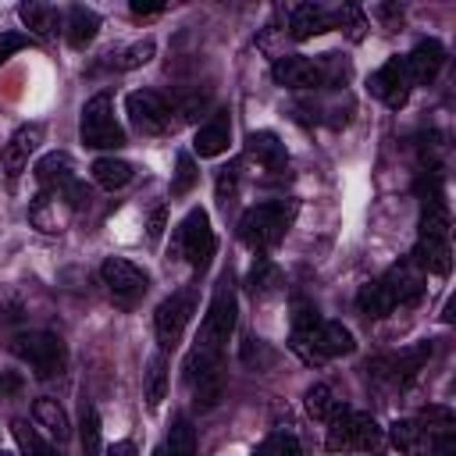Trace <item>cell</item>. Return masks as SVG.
Masks as SVG:
<instances>
[{"mask_svg": "<svg viewBox=\"0 0 456 456\" xmlns=\"http://www.w3.org/2000/svg\"><path fill=\"white\" fill-rule=\"evenodd\" d=\"M100 278H103V285H107L114 296H125V299L146 292V285H150V274H146L139 264L125 260V256H107V260L100 264Z\"/></svg>", "mask_w": 456, "mask_h": 456, "instance_id": "obj_11", "label": "cell"}, {"mask_svg": "<svg viewBox=\"0 0 456 456\" xmlns=\"http://www.w3.org/2000/svg\"><path fill=\"white\" fill-rule=\"evenodd\" d=\"M71 217V207L61 192H39L28 207V221L39 228V232H61Z\"/></svg>", "mask_w": 456, "mask_h": 456, "instance_id": "obj_16", "label": "cell"}, {"mask_svg": "<svg viewBox=\"0 0 456 456\" xmlns=\"http://www.w3.org/2000/svg\"><path fill=\"white\" fill-rule=\"evenodd\" d=\"M11 353L36 370V378H53L68 367V349L53 331H21L11 338Z\"/></svg>", "mask_w": 456, "mask_h": 456, "instance_id": "obj_3", "label": "cell"}, {"mask_svg": "<svg viewBox=\"0 0 456 456\" xmlns=\"http://www.w3.org/2000/svg\"><path fill=\"white\" fill-rule=\"evenodd\" d=\"M403 61H406L410 82H413V86H428V82L438 78V71H442V64H445V46H442L438 39H420V43L410 50V57H403Z\"/></svg>", "mask_w": 456, "mask_h": 456, "instance_id": "obj_13", "label": "cell"}, {"mask_svg": "<svg viewBox=\"0 0 456 456\" xmlns=\"http://www.w3.org/2000/svg\"><path fill=\"white\" fill-rule=\"evenodd\" d=\"M164 224H167V207H164V203H157V207L150 210V224H146V235L157 242V239L164 235Z\"/></svg>", "mask_w": 456, "mask_h": 456, "instance_id": "obj_43", "label": "cell"}, {"mask_svg": "<svg viewBox=\"0 0 456 456\" xmlns=\"http://www.w3.org/2000/svg\"><path fill=\"white\" fill-rule=\"evenodd\" d=\"M306 338L314 342V349H317L324 360H328V356H346V353H353V349H356L353 331H349L342 321H321Z\"/></svg>", "mask_w": 456, "mask_h": 456, "instance_id": "obj_17", "label": "cell"}, {"mask_svg": "<svg viewBox=\"0 0 456 456\" xmlns=\"http://www.w3.org/2000/svg\"><path fill=\"white\" fill-rule=\"evenodd\" d=\"M235 310H239V306H235V292H232L228 281H221V285L214 289V299H210L207 317H203V324H200L196 346L214 349V353H224V346H228V338H232V331H235Z\"/></svg>", "mask_w": 456, "mask_h": 456, "instance_id": "obj_7", "label": "cell"}, {"mask_svg": "<svg viewBox=\"0 0 456 456\" xmlns=\"http://www.w3.org/2000/svg\"><path fill=\"white\" fill-rule=\"evenodd\" d=\"M0 388H4V392H14V388H18V378H7V374H0Z\"/></svg>", "mask_w": 456, "mask_h": 456, "instance_id": "obj_47", "label": "cell"}, {"mask_svg": "<svg viewBox=\"0 0 456 456\" xmlns=\"http://www.w3.org/2000/svg\"><path fill=\"white\" fill-rule=\"evenodd\" d=\"M125 110H128V121L142 132V135H164L171 128V107L160 93L153 89H135L125 96Z\"/></svg>", "mask_w": 456, "mask_h": 456, "instance_id": "obj_9", "label": "cell"}, {"mask_svg": "<svg viewBox=\"0 0 456 456\" xmlns=\"http://www.w3.org/2000/svg\"><path fill=\"white\" fill-rule=\"evenodd\" d=\"M314 68H317V75H321V86H338V82L349 75V64H346V57H338V53H321V57L314 61Z\"/></svg>", "mask_w": 456, "mask_h": 456, "instance_id": "obj_36", "label": "cell"}, {"mask_svg": "<svg viewBox=\"0 0 456 456\" xmlns=\"http://www.w3.org/2000/svg\"><path fill=\"white\" fill-rule=\"evenodd\" d=\"M164 395H167V360H164V353H157L146 363V403H150V410H157L164 403Z\"/></svg>", "mask_w": 456, "mask_h": 456, "instance_id": "obj_29", "label": "cell"}, {"mask_svg": "<svg viewBox=\"0 0 456 456\" xmlns=\"http://www.w3.org/2000/svg\"><path fill=\"white\" fill-rule=\"evenodd\" d=\"M228 142H232V125H228L224 114H214L207 125H200V132L192 139V150L200 157H221L228 150Z\"/></svg>", "mask_w": 456, "mask_h": 456, "instance_id": "obj_23", "label": "cell"}, {"mask_svg": "<svg viewBox=\"0 0 456 456\" xmlns=\"http://www.w3.org/2000/svg\"><path fill=\"white\" fill-rule=\"evenodd\" d=\"M253 456H260V452H253Z\"/></svg>", "mask_w": 456, "mask_h": 456, "instance_id": "obj_50", "label": "cell"}, {"mask_svg": "<svg viewBox=\"0 0 456 456\" xmlns=\"http://www.w3.org/2000/svg\"><path fill=\"white\" fill-rule=\"evenodd\" d=\"M303 403H306V413L314 417V420H331V413L338 410V399L331 395V388L324 385V381H317V385H310L306 388V395H303Z\"/></svg>", "mask_w": 456, "mask_h": 456, "instance_id": "obj_32", "label": "cell"}, {"mask_svg": "<svg viewBox=\"0 0 456 456\" xmlns=\"http://www.w3.org/2000/svg\"><path fill=\"white\" fill-rule=\"evenodd\" d=\"M374 14L385 18L388 25H399V21H403V7H388V4H381V7H374Z\"/></svg>", "mask_w": 456, "mask_h": 456, "instance_id": "obj_44", "label": "cell"}, {"mask_svg": "<svg viewBox=\"0 0 456 456\" xmlns=\"http://www.w3.org/2000/svg\"><path fill=\"white\" fill-rule=\"evenodd\" d=\"M89 171H93V182H96L100 189H110V192H114V189H121V185H128V182H132V175H135V171H132V164H128V160H121V157H96Z\"/></svg>", "mask_w": 456, "mask_h": 456, "instance_id": "obj_28", "label": "cell"}, {"mask_svg": "<svg viewBox=\"0 0 456 456\" xmlns=\"http://www.w3.org/2000/svg\"><path fill=\"white\" fill-rule=\"evenodd\" d=\"M153 53H157V43L153 39H135V43H128L125 50H118V53H110L114 61V68L118 71H132V68H142L146 61H153Z\"/></svg>", "mask_w": 456, "mask_h": 456, "instance_id": "obj_31", "label": "cell"}, {"mask_svg": "<svg viewBox=\"0 0 456 456\" xmlns=\"http://www.w3.org/2000/svg\"><path fill=\"white\" fill-rule=\"evenodd\" d=\"M25 46H32V36H25V32H0V64H4L11 53L25 50Z\"/></svg>", "mask_w": 456, "mask_h": 456, "instance_id": "obj_40", "label": "cell"}, {"mask_svg": "<svg viewBox=\"0 0 456 456\" xmlns=\"http://www.w3.org/2000/svg\"><path fill=\"white\" fill-rule=\"evenodd\" d=\"M271 75H274L278 86L296 89V93H303V89H321V75H317L314 61H310V57H299V53L278 57L274 68H271Z\"/></svg>", "mask_w": 456, "mask_h": 456, "instance_id": "obj_14", "label": "cell"}, {"mask_svg": "<svg viewBox=\"0 0 456 456\" xmlns=\"http://www.w3.org/2000/svg\"><path fill=\"white\" fill-rule=\"evenodd\" d=\"M274 281H278V278H274V267H271L267 260H256L253 271H249V289H253V292H267Z\"/></svg>", "mask_w": 456, "mask_h": 456, "instance_id": "obj_39", "label": "cell"}, {"mask_svg": "<svg viewBox=\"0 0 456 456\" xmlns=\"http://www.w3.org/2000/svg\"><path fill=\"white\" fill-rule=\"evenodd\" d=\"M381 438H385V431L378 428V420H374L370 413L338 406V410L331 413V420H328V438H324V445H328L331 452H370V449L381 445Z\"/></svg>", "mask_w": 456, "mask_h": 456, "instance_id": "obj_1", "label": "cell"}, {"mask_svg": "<svg viewBox=\"0 0 456 456\" xmlns=\"http://www.w3.org/2000/svg\"><path fill=\"white\" fill-rule=\"evenodd\" d=\"M388 438L403 456H431V435H428V428L420 420H410V417L395 420Z\"/></svg>", "mask_w": 456, "mask_h": 456, "instance_id": "obj_22", "label": "cell"}, {"mask_svg": "<svg viewBox=\"0 0 456 456\" xmlns=\"http://www.w3.org/2000/svg\"><path fill=\"white\" fill-rule=\"evenodd\" d=\"M210 107V96H200V93H192V96H185L182 100V107H178V114L185 118V121H196V118H203V110Z\"/></svg>", "mask_w": 456, "mask_h": 456, "instance_id": "obj_41", "label": "cell"}, {"mask_svg": "<svg viewBox=\"0 0 456 456\" xmlns=\"http://www.w3.org/2000/svg\"><path fill=\"white\" fill-rule=\"evenodd\" d=\"M18 18H21V25H25L32 36H39V39H53V36H57V25H61V14H57L50 4H39V0L21 4V7H18Z\"/></svg>", "mask_w": 456, "mask_h": 456, "instance_id": "obj_25", "label": "cell"}, {"mask_svg": "<svg viewBox=\"0 0 456 456\" xmlns=\"http://www.w3.org/2000/svg\"><path fill=\"white\" fill-rule=\"evenodd\" d=\"M331 25H342L349 39H363V32H367V14H363L356 4H342V7L331 14Z\"/></svg>", "mask_w": 456, "mask_h": 456, "instance_id": "obj_35", "label": "cell"}, {"mask_svg": "<svg viewBox=\"0 0 456 456\" xmlns=\"http://www.w3.org/2000/svg\"><path fill=\"white\" fill-rule=\"evenodd\" d=\"M32 171H36V182H39L43 189H53V192H61L64 185L75 182V160H71L68 153H61V150L43 153Z\"/></svg>", "mask_w": 456, "mask_h": 456, "instance_id": "obj_18", "label": "cell"}, {"mask_svg": "<svg viewBox=\"0 0 456 456\" xmlns=\"http://www.w3.org/2000/svg\"><path fill=\"white\" fill-rule=\"evenodd\" d=\"M381 281L388 285L395 306H403V303H417V299L424 296V281H428V274H424L413 260H403V264H395Z\"/></svg>", "mask_w": 456, "mask_h": 456, "instance_id": "obj_15", "label": "cell"}, {"mask_svg": "<svg viewBox=\"0 0 456 456\" xmlns=\"http://www.w3.org/2000/svg\"><path fill=\"white\" fill-rule=\"evenodd\" d=\"M214 228H210V217H207V210L203 207H192L182 221H178V228H175V239H171V256H178V260H185L192 271H203L207 264H210V256H214Z\"/></svg>", "mask_w": 456, "mask_h": 456, "instance_id": "obj_2", "label": "cell"}, {"mask_svg": "<svg viewBox=\"0 0 456 456\" xmlns=\"http://www.w3.org/2000/svg\"><path fill=\"white\" fill-rule=\"evenodd\" d=\"M32 417L39 420V428H46V431H50V438H53V442H68L71 424H68V413H64V406H61L57 399H50V395L36 399V403H32Z\"/></svg>", "mask_w": 456, "mask_h": 456, "instance_id": "obj_27", "label": "cell"}, {"mask_svg": "<svg viewBox=\"0 0 456 456\" xmlns=\"http://www.w3.org/2000/svg\"><path fill=\"white\" fill-rule=\"evenodd\" d=\"M164 452H167V456H196V431H192L189 417H175V420H171Z\"/></svg>", "mask_w": 456, "mask_h": 456, "instance_id": "obj_30", "label": "cell"}, {"mask_svg": "<svg viewBox=\"0 0 456 456\" xmlns=\"http://www.w3.org/2000/svg\"><path fill=\"white\" fill-rule=\"evenodd\" d=\"M246 153L264 164L267 171H285L289 167V153H285V142L274 135V132H249L246 139Z\"/></svg>", "mask_w": 456, "mask_h": 456, "instance_id": "obj_21", "label": "cell"}, {"mask_svg": "<svg viewBox=\"0 0 456 456\" xmlns=\"http://www.w3.org/2000/svg\"><path fill=\"white\" fill-rule=\"evenodd\" d=\"M103 456H135V445H132L128 438H121V442L107 445V452H103Z\"/></svg>", "mask_w": 456, "mask_h": 456, "instance_id": "obj_45", "label": "cell"}, {"mask_svg": "<svg viewBox=\"0 0 456 456\" xmlns=\"http://www.w3.org/2000/svg\"><path fill=\"white\" fill-rule=\"evenodd\" d=\"M256 452H260V456H303L296 435H289V431H274V435H267L264 445H260Z\"/></svg>", "mask_w": 456, "mask_h": 456, "instance_id": "obj_37", "label": "cell"}, {"mask_svg": "<svg viewBox=\"0 0 456 456\" xmlns=\"http://www.w3.org/2000/svg\"><path fill=\"white\" fill-rule=\"evenodd\" d=\"M11 435H14V442H18V449H21L25 456H53V449H50L25 420H11Z\"/></svg>", "mask_w": 456, "mask_h": 456, "instance_id": "obj_34", "label": "cell"}, {"mask_svg": "<svg viewBox=\"0 0 456 456\" xmlns=\"http://www.w3.org/2000/svg\"><path fill=\"white\" fill-rule=\"evenodd\" d=\"M39 142H43V125H21V128H14V135L7 139V146L0 153L4 175L7 178H18L25 171V164H28V157L39 150Z\"/></svg>", "mask_w": 456, "mask_h": 456, "instance_id": "obj_12", "label": "cell"}, {"mask_svg": "<svg viewBox=\"0 0 456 456\" xmlns=\"http://www.w3.org/2000/svg\"><path fill=\"white\" fill-rule=\"evenodd\" d=\"M410 260L424 271V274H449L452 271V253H449V239H431V235H420Z\"/></svg>", "mask_w": 456, "mask_h": 456, "instance_id": "obj_19", "label": "cell"}, {"mask_svg": "<svg viewBox=\"0 0 456 456\" xmlns=\"http://www.w3.org/2000/svg\"><path fill=\"white\" fill-rule=\"evenodd\" d=\"M367 89H370V96H378L385 107L399 110V107L410 100V89H413L410 71H406V61H403V57H388V61L367 78Z\"/></svg>", "mask_w": 456, "mask_h": 456, "instance_id": "obj_10", "label": "cell"}, {"mask_svg": "<svg viewBox=\"0 0 456 456\" xmlns=\"http://www.w3.org/2000/svg\"><path fill=\"white\" fill-rule=\"evenodd\" d=\"M192 317V289H182L175 296H167L157 314H153V331H157V342H160V353H171L178 342H182V331Z\"/></svg>", "mask_w": 456, "mask_h": 456, "instance_id": "obj_8", "label": "cell"}, {"mask_svg": "<svg viewBox=\"0 0 456 456\" xmlns=\"http://www.w3.org/2000/svg\"><path fill=\"white\" fill-rule=\"evenodd\" d=\"M328 28H331V14L324 7H317V4H296L289 11V36L299 39V43L314 39V36H321Z\"/></svg>", "mask_w": 456, "mask_h": 456, "instance_id": "obj_20", "label": "cell"}, {"mask_svg": "<svg viewBox=\"0 0 456 456\" xmlns=\"http://www.w3.org/2000/svg\"><path fill=\"white\" fill-rule=\"evenodd\" d=\"M78 135L93 150H118L125 142V132L114 121V103L107 93H96L93 100H86L82 118H78Z\"/></svg>", "mask_w": 456, "mask_h": 456, "instance_id": "obj_5", "label": "cell"}, {"mask_svg": "<svg viewBox=\"0 0 456 456\" xmlns=\"http://www.w3.org/2000/svg\"><path fill=\"white\" fill-rule=\"evenodd\" d=\"M235 185H239V164L221 167V175H217V200L228 203V196L235 192Z\"/></svg>", "mask_w": 456, "mask_h": 456, "instance_id": "obj_42", "label": "cell"}, {"mask_svg": "<svg viewBox=\"0 0 456 456\" xmlns=\"http://www.w3.org/2000/svg\"><path fill=\"white\" fill-rule=\"evenodd\" d=\"M289 210L285 203H256L239 217V239L242 246H249L253 253L271 249L274 242H281L285 228H289Z\"/></svg>", "mask_w": 456, "mask_h": 456, "instance_id": "obj_4", "label": "cell"}, {"mask_svg": "<svg viewBox=\"0 0 456 456\" xmlns=\"http://www.w3.org/2000/svg\"><path fill=\"white\" fill-rule=\"evenodd\" d=\"M153 456H167V452H164V449H157V452H153Z\"/></svg>", "mask_w": 456, "mask_h": 456, "instance_id": "obj_48", "label": "cell"}, {"mask_svg": "<svg viewBox=\"0 0 456 456\" xmlns=\"http://www.w3.org/2000/svg\"><path fill=\"white\" fill-rule=\"evenodd\" d=\"M185 378H189V385H192V399H196V406L210 410V406L221 403V395H224L221 353L203 349V346H192L189 356H185Z\"/></svg>", "mask_w": 456, "mask_h": 456, "instance_id": "obj_6", "label": "cell"}, {"mask_svg": "<svg viewBox=\"0 0 456 456\" xmlns=\"http://www.w3.org/2000/svg\"><path fill=\"white\" fill-rule=\"evenodd\" d=\"M164 11V4H139V0H132V14H160Z\"/></svg>", "mask_w": 456, "mask_h": 456, "instance_id": "obj_46", "label": "cell"}, {"mask_svg": "<svg viewBox=\"0 0 456 456\" xmlns=\"http://www.w3.org/2000/svg\"><path fill=\"white\" fill-rule=\"evenodd\" d=\"M356 306H360V314H363V317L378 321V317H385V314H392V310H395V299H392L388 285H385L381 278H374V281L360 285V292H356Z\"/></svg>", "mask_w": 456, "mask_h": 456, "instance_id": "obj_26", "label": "cell"}, {"mask_svg": "<svg viewBox=\"0 0 456 456\" xmlns=\"http://www.w3.org/2000/svg\"><path fill=\"white\" fill-rule=\"evenodd\" d=\"M78 442H82V456H100V449H103V442H100V413H96V406H89V403H82Z\"/></svg>", "mask_w": 456, "mask_h": 456, "instance_id": "obj_33", "label": "cell"}, {"mask_svg": "<svg viewBox=\"0 0 456 456\" xmlns=\"http://www.w3.org/2000/svg\"><path fill=\"white\" fill-rule=\"evenodd\" d=\"M0 456H7V452H0Z\"/></svg>", "mask_w": 456, "mask_h": 456, "instance_id": "obj_49", "label": "cell"}, {"mask_svg": "<svg viewBox=\"0 0 456 456\" xmlns=\"http://www.w3.org/2000/svg\"><path fill=\"white\" fill-rule=\"evenodd\" d=\"M96 32H100V14L89 11V7H82V4H75V7L68 11V18H64V36H68V43H71L75 50H86V46L96 39Z\"/></svg>", "mask_w": 456, "mask_h": 456, "instance_id": "obj_24", "label": "cell"}, {"mask_svg": "<svg viewBox=\"0 0 456 456\" xmlns=\"http://www.w3.org/2000/svg\"><path fill=\"white\" fill-rule=\"evenodd\" d=\"M196 178H200V171H196V160H192V153H178V167H175V182H171V192H175V196L189 192V189L196 185Z\"/></svg>", "mask_w": 456, "mask_h": 456, "instance_id": "obj_38", "label": "cell"}]
</instances>
